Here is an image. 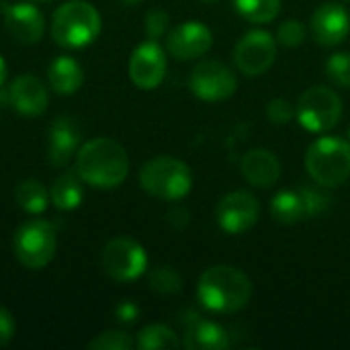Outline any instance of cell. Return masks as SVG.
Masks as SVG:
<instances>
[{"mask_svg": "<svg viewBox=\"0 0 350 350\" xmlns=\"http://www.w3.org/2000/svg\"><path fill=\"white\" fill-rule=\"evenodd\" d=\"M306 170L320 187H340L350 178V142L324 135L306 152Z\"/></svg>", "mask_w": 350, "mask_h": 350, "instance_id": "obj_4", "label": "cell"}, {"mask_svg": "<svg viewBox=\"0 0 350 350\" xmlns=\"http://www.w3.org/2000/svg\"><path fill=\"white\" fill-rule=\"evenodd\" d=\"M47 80H49V86L57 94H72L82 86L84 72H82V66L74 57L59 55L51 62L47 70Z\"/></svg>", "mask_w": 350, "mask_h": 350, "instance_id": "obj_20", "label": "cell"}, {"mask_svg": "<svg viewBox=\"0 0 350 350\" xmlns=\"http://www.w3.org/2000/svg\"><path fill=\"white\" fill-rule=\"evenodd\" d=\"M310 29L320 45L334 47L342 43L350 33V14L342 4L324 2L312 14Z\"/></svg>", "mask_w": 350, "mask_h": 350, "instance_id": "obj_14", "label": "cell"}, {"mask_svg": "<svg viewBox=\"0 0 350 350\" xmlns=\"http://www.w3.org/2000/svg\"><path fill=\"white\" fill-rule=\"evenodd\" d=\"M301 197H304V205H306V217H314V215H320L328 205H330V199L326 197V193L320 189V185L316 183V187L312 185H306L301 187Z\"/></svg>", "mask_w": 350, "mask_h": 350, "instance_id": "obj_30", "label": "cell"}, {"mask_svg": "<svg viewBox=\"0 0 350 350\" xmlns=\"http://www.w3.org/2000/svg\"><path fill=\"white\" fill-rule=\"evenodd\" d=\"M306 41V27L297 18H287L277 29V43L283 47H299Z\"/></svg>", "mask_w": 350, "mask_h": 350, "instance_id": "obj_29", "label": "cell"}, {"mask_svg": "<svg viewBox=\"0 0 350 350\" xmlns=\"http://www.w3.org/2000/svg\"><path fill=\"white\" fill-rule=\"evenodd\" d=\"M267 117L275 125H287L295 119V107L287 98L277 96L267 105Z\"/></svg>", "mask_w": 350, "mask_h": 350, "instance_id": "obj_31", "label": "cell"}, {"mask_svg": "<svg viewBox=\"0 0 350 350\" xmlns=\"http://www.w3.org/2000/svg\"><path fill=\"white\" fill-rule=\"evenodd\" d=\"M326 76L340 88H350V53L340 51L328 57Z\"/></svg>", "mask_w": 350, "mask_h": 350, "instance_id": "obj_28", "label": "cell"}, {"mask_svg": "<svg viewBox=\"0 0 350 350\" xmlns=\"http://www.w3.org/2000/svg\"><path fill=\"white\" fill-rule=\"evenodd\" d=\"M345 2H347V4H350V0H345Z\"/></svg>", "mask_w": 350, "mask_h": 350, "instance_id": "obj_38", "label": "cell"}, {"mask_svg": "<svg viewBox=\"0 0 350 350\" xmlns=\"http://www.w3.org/2000/svg\"><path fill=\"white\" fill-rule=\"evenodd\" d=\"M271 215L281 226H293L306 217V205L299 191H281L271 201Z\"/></svg>", "mask_w": 350, "mask_h": 350, "instance_id": "obj_22", "label": "cell"}, {"mask_svg": "<svg viewBox=\"0 0 350 350\" xmlns=\"http://www.w3.org/2000/svg\"><path fill=\"white\" fill-rule=\"evenodd\" d=\"M10 103L21 115L37 117L47 109V88L37 76L23 74L10 84Z\"/></svg>", "mask_w": 350, "mask_h": 350, "instance_id": "obj_18", "label": "cell"}, {"mask_svg": "<svg viewBox=\"0 0 350 350\" xmlns=\"http://www.w3.org/2000/svg\"><path fill=\"white\" fill-rule=\"evenodd\" d=\"M76 172L80 180L94 189H117L129 172L125 148L111 137H94L76 152Z\"/></svg>", "mask_w": 350, "mask_h": 350, "instance_id": "obj_1", "label": "cell"}, {"mask_svg": "<svg viewBox=\"0 0 350 350\" xmlns=\"http://www.w3.org/2000/svg\"><path fill=\"white\" fill-rule=\"evenodd\" d=\"M240 170H242V176L246 178V183L256 189H271L281 178L279 158L271 150H265V148L248 150L242 156Z\"/></svg>", "mask_w": 350, "mask_h": 350, "instance_id": "obj_17", "label": "cell"}, {"mask_svg": "<svg viewBox=\"0 0 350 350\" xmlns=\"http://www.w3.org/2000/svg\"><path fill=\"white\" fill-rule=\"evenodd\" d=\"M234 6L242 18L265 25L277 18L281 10V0H234Z\"/></svg>", "mask_w": 350, "mask_h": 350, "instance_id": "obj_25", "label": "cell"}, {"mask_svg": "<svg viewBox=\"0 0 350 350\" xmlns=\"http://www.w3.org/2000/svg\"><path fill=\"white\" fill-rule=\"evenodd\" d=\"M213 45V35L207 25L199 21H187L174 27L166 37V47L176 59H197L205 55Z\"/></svg>", "mask_w": 350, "mask_h": 350, "instance_id": "obj_13", "label": "cell"}, {"mask_svg": "<svg viewBox=\"0 0 350 350\" xmlns=\"http://www.w3.org/2000/svg\"><path fill=\"white\" fill-rule=\"evenodd\" d=\"M100 260L105 273L121 283L139 279L148 269V254L144 246L133 238H125V236L111 240L105 246Z\"/></svg>", "mask_w": 350, "mask_h": 350, "instance_id": "obj_8", "label": "cell"}, {"mask_svg": "<svg viewBox=\"0 0 350 350\" xmlns=\"http://www.w3.org/2000/svg\"><path fill=\"white\" fill-rule=\"evenodd\" d=\"M166 76V53L158 41L139 43L129 57V78L142 90H154Z\"/></svg>", "mask_w": 350, "mask_h": 350, "instance_id": "obj_12", "label": "cell"}, {"mask_svg": "<svg viewBox=\"0 0 350 350\" xmlns=\"http://www.w3.org/2000/svg\"><path fill=\"white\" fill-rule=\"evenodd\" d=\"M100 33V14L86 0H70L51 16V37L57 45L78 49L90 45Z\"/></svg>", "mask_w": 350, "mask_h": 350, "instance_id": "obj_3", "label": "cell"}, {"mask_svg": "<svg viewBox=\"0 0 350 350\" xmlns=\"http://www.w3.org/2000/svg\"><path fill=\"white\" fill-rule=\"evenodd\" d=\"M123 4H127V6H133V4H137V2H142V0H121Z\"/></svg>", "mask_w": 350, "mask_h": 350, "instance_id": "obj_36", "label": "cell"}, {"mask_svg": "<svg viewBox=\"0 0 350 350\" xmlns=\"http://www.w3.org/2000/svg\"><path fill=\"white\" fill-rule=\"evenodd\" d=\"M277 55V41L269 31H248L234 47L236 68L246 76H260L269 72Z\"/></svg>", "mask_w": 350, "mask_h": 350, "instance_id": "obj_10", "label": "cell"}, {"mask_svg": "<svg viewBox=\"0 0 350 350\" xmlns=\"http://www.w3.org/2000/svg\"><path fill=\"white\" fill-rule=\"evenodd\" d=\"M142 189L162 201H180L191 193L193 174L189 164L172 156H158L139 170Z\"/></svg>", "mask_w": 350, "mask_h": 350, "instance_id": "obj_5", "label": "cell"}, {"mask_svg": "<svg viewBox=\"0 0 350 350\" xmlns=\"http://www.w3.org/2000/svg\"><path fill=\"white\" fill-rule=\"evenodd\" d=\"M295 117L312 133L328 131L342 117V98L328 86H310L297 100Z\"/></svg>", "mask_w": 350, "mask_h": 350, "instance_id": "obj_7", "label": "cell"}, {"mask_svg": "<svg viewBox=\"0 0 350 350\" xmlns=\"http://www.w3.org/2000/svg\"><path fill=\"white\" fill-rule=\"evenodd\" d=\"M14 199L23 211H27L31 215H39L47 209V203L51 197L47 195L45 187L39 180L27 178V180L18 183V187L14 189Z\"/></svg>", "mask_w": 350, "mask_h": 350, "instance_id": "obj_23", "label": "cell"}, {"mask_svg": "<svg viewBox=\"0 0 350 350\" xmlns=\"http://www.w3.org/2000/svg\"><path fill=\"white\" fill-rule=\"evenodd\" d=\"M137 347L142 350H174L180 349L183 342L178 340V334L172 328L164 324H150L139 330Z\"/></svg>", "mask_w": 350, "mask_h": 350, "instance_id": "obj_24", "label": "cell"}, {"mask_svg": "<svg viewBox=\"0 0 350 350\" xmlns=\"http://www.w3.org/2000/svg\"><path fill=\"white\" fill-rule=\"evenodd\" d=\"M260 217V203L248 191L228 193L215 209V219L219 228L228 234H244L256 226Z\"/></svg>", "mask_w": 350, "mask_h": 350, "instance_id": "obj_11", "label": "cell"}, {"mask_svg": "<svg viewBox=\"0 0 350 350\" xmlns=\"http://www.w3.org/2000/svg\"><path fill=\"white\" fill-rule=\"evenodd\" d=\"M4 80H6V62L0 55V86L4 84Z\"/></svg>", "mask_w": 350, "mask_h": 350, "instance_id": "obj_35", "label": "cell"}, {"mask_svg": "<svg viewBox=\"0 0 350 350\" xmlns=\"http://www.w3.org/2000/svg\"><path fill=\"white\" fill-rule=\"evenodd\" d=\"M39 2H49V0H39Z\"/></svg>", "mask_w": 350, "mask_h": 350, "instance_id": "obj_37", "label": "cell"}, {"mask_svg": "<svg viewBox=\"0 0 350 350\" xmlns=\"http://www.w3.org/2000/svg\"><path fill=\"white\" fill-rule=\"evenodd\" d=\"M80 146V127L68 115L57 117L49 127L47 139V160L51 166H66L72 156H76Z\"/></svg>", "mask_w": 350, "mask_h": 350, "instance_id": "obj_16", "label": "cell"}, {"mask_svg": "<svg viewBox=\"0 0 350 350\" xmlns=\"http://www.w3.org/2000/svg\"><path fill=\"white\" fill-rule=\"evenodd\" d=\"M4 25L10 37H14L18 43L31 45L37 43L45 33V18L41 10L35 4L18 2L10 4L4 10Z\"/></svg>", "mask_w": 350, "mask_h": 350, "instance_id": "obj_15", "label": "cell"}, {"mask_svg": "<svg viewBox=\"0 0 350 350\" xmlns=\"http://www.w3.org/2000/svg\"><path fill=\"white\" fill-rule=\"evenodd\" d=\"M252 297V281L248 275L230 265L209 267L197 283V299L215 314H236L248 306Z\"/></svg>", "mask_w": 350, "mask_h": 350, "instance_id": "obj_2", "label": "cell"}, {"mask_svg": "<svg viewBox=\"0 0 350 350\" xmlns=\"http://www.w3.org/2000/svg\"><path fill=\"white\" fill-rule=\"evenodd\" d=\"M115 316H117V320L123 322V324H133V322L139 318V308H137L133 301L125 299V301H121V304L117 306Z\"/></svg>", "mask_w": 350, "mask_h": 350, "instance_id": "obj_34", "label": "cell"}, {"mask_svg": "<svg viewBox=\"0 0 350 350\" xmlns=\"http://www.w3.org/2000/svg\"><path fill=\"white\" fill-rule=\"evenodd\" d=\"M189 86L197 98L207 103H217L234 96V92L238 90V78L234 70L224 62L203 59L193 68Z\"/></svg>", "mask_w": 350, "mask_h": 350, "instance_id": "obj_9", "label": "cell"}, {"mask_svg": "<svg viewBox=\"0 0 350 350\" xmlns=\"http://www.w3.org/2000/svg\"><path fill=\"white\" fill-rule=\"evenodd\" d=\"M168 23H170V16L166 10L162 8H154L146 14V33H148V39L152 41H158L160 37H164L168 33Z\"/></svg>", "mask_w": 350, "mask_h": 350, "instance_id": "obj_32", "label": "cell"}, {"mask_svg": "<svg viewBox=\"0 0 350 350\" xmlns=\"http://www.w3.org/2000/svg\"><path fill=\"white\" fill-rule=\"evenodd\" d=\"M51 203L59 209V211H72L76 207H80L84 191L80 185V176L78 172H66L62 176L55 178L53 187H51Z\"/></svg>", "mask_w": 350, "mask_h": 350, "instance_id": "obj_21", "label": "cell"}, {"mask_svg": "<svg viewBox=\"0 0 350 350\" xmlns=\"http://www.w3.org/2000/svg\"><path fill=\"white\" fill-rule=\"evenodd\" d=\"M183 347L189 350H226L230 347V334L217 322L193 320L185 332Z\"/></svg>", "mask_w": 350, "mask_h": 350, "instance_id": "obj_19", "label": "cell"}, {"mask_svg": "<svg viewBox=\"0 0 350 350\" xmlns=\"http://www.w3.org/2000/svg\"><path fill=\"white\" fill-rule=\"evenodd\" d=\"M131 347H133V340L123 330L100 332L98 336H94L88 342V349L90 350H131Z\"/></svg>", "mask_w": 350, "mask_h": 350, "instance_id": "obj_27", "label": "cell"}, {"mask_svg": "<svg viewBox=\"0 0 350 350\" xmlns=\"http://www.w3.org/2000/svg\"><path fill=\"white\" fill-rule=\"evenodd\" d=\"M207 2H209V0H207Z\"/></svg>", "mask_w": 350, "mask_h": 350, "instance_id": "obj_40", "label": "cell"}, {"mask_svg": "<svg viewBox=\"0 0 350 350\" xmlns=\"http://www.w3.org/2000/svg\"><path fill=\"white\" fill-rule=\"evenodd\" d=\"M349 142H350V129H349Z\"/></svg>", "mask_w": 350, "mask_h": 350, "instance_id": "obj_39", "label": "cell"}, {"mask_svg": "<svg viewBox=\"0 0 350 350\" xmlns=\"http://www.w3.org/2000/svg\"><path fill=\"white\" fill-rule=\"evenodd\" d=\"M150 287L162 295H174L183 289V277L172 267H158L150 273Z\"/></svg>", "mask_w": 350, "mask_h": 350, "instance_id": "obj_26", "label": "cell"}, {"mask_svg": "<svg viewBox=\"0 0 350 350\" xmlns=\"http://www.w3.org/2000/svg\"><path fill=\"white\" fill-rule=\"evenodd\" d=\"M14 330H16V326H14V318H12V314H10L6 308H2V306H0V349H2V347H6V345L12 340Z\"/></svg>", "mask_w": 350, "mask_h": 350, "instance_id": "obj_33", "label": "cell"}, {"mask_svg": "<svg viewBox=\"0 0 350 350\" xmlns=\"http://www.w3.org/2000/svg\"><path fill=\"white\" fill-rule=\"evenodd\" d=\"M55 248H57L55 228L45 219H31L23 224L12 238L14 256L23 267L33 271H39L45 265H49L55 254Z\"/></svg>", "mask_w": 350, "mask_h": 350, "instance_id": "obj_6", "label": "cell"}]
</instances>
